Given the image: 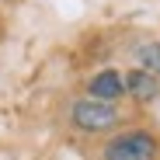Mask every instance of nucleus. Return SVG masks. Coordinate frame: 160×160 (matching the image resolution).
Returning <instances> with one entry per match:
<instances>
[{
    "instance_id": "nucleus-3",
    "label": "nucleus",
    "mask_w": 160,
    "mask_h": 160,
    "mask_svg": "<svg viewBox=\"0 0 160 160\" xmlns=\"http://www.w3.org/2000/svg\"><path fill=\"white\" fill-rule=\"evenodd\" d=\"M125 91V80H122V73H115V70H104V73H98L94 80H91V98L94 101H115L118 94Z\"/></svg>"
},
{
    "instance_id": "nucleus-2",
    "label": "nucleus",
    "mask_w": 160,
    "mask_h": 160,
    "mask_svg": "<svg viewBox=\"0 0 160 160\" xmlns=\"http://www.w3.org/2000/svg\"><path fill=\"white\" fill-rule=\"evenodd\" d=\"M73 122L80 129H87V132H104V129H112L118 122V112H115V104L108 101H77L73 104Z\"/></svg>"
},
{
    "instance_id": "nucleus-5",
    "label": "nucleus",
    "mask_w": 160,
    "mask_h": 160,
    "mask_svg": "<svg viewBox=\"0 0 160 160\" xmlns=\"http://www.w3.org/2000/svg\"><path fill=\"white\" fill-rule=\"evenodd\" d=\"M139 63L146 66L150 77H160V45H157V42H150V45L139 49Z\"/></svg>"
},
{
    "instance_id": "nucleus-4",
    "label": "nucleus",
    "mask_w": 160,
    "mask_h": 160,
    "mask_svg": "<svg viewBox=\"0 0 160 160\" xmlns=\"http://www.w3.org/2000/svg\"><path fill=\"white\" fill-rule=\"evenodd\" d=\"M125 91H129L132 98H139V101H150V98L157 94V77H150L146 70H132V73L125 77Z\"/></svg>"
},
{
    "instance_id": "nucleus-1",
    "label": "nucleus",
    "mask_w": 160,
    "mask_h": 160,
    "mask_svg": "<svg viewBox=\"0 0 160 160\" xmlns=\"http://www.w3.org/2000/svg\"><path fill=\"white\" fill-rule=\"evenodd\" d=\"M157 143L150 132H122L104 146V160H153Z\"/></svg>"
}]
</instances>
